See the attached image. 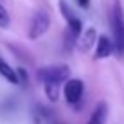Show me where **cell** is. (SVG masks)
I'll use <instances>...</instances> for the list:
<instances>
[{
  "instance_id": "6da1fadb",
  "label": "cell",
  "mask_w": 124,
  "mask_h": 124,
  "mask_svg": "<svg viewBox=\"0 0 124 124\" xmlns=\"http://www.w3.org/2000/svg\"><path fill=\"white\" fill-rule=\"evenodd\" d=\"M112 31H113V45L117 54L124 56V13H122V6L119 0L113 2L112 7Z\"/></svg>"
},
{
  "instance_id": "7a4b0ae2",
  "label": "cell",
  "mask_w": 124,
  "mask_h": 124,
  "mask_svg": "<svg viewBox=\"0 0 124 124\" xmlns=\"http://www.w3.org/2000/svg\"><path fill=\"white\" fill-rule=\"evenodd\" d=\"M70 78V68L67 65H52V67H43L38 70V79L43 83H63Z\"/></svg>"
},
{
  "instance_id": "3957f363",
  "label": "cell",
  "mask_w": 124,
  "mask_h": 124,
  "mask_svg": "<svg viewBox=\"0 0 124 124\" xmlns=\"http://www.w3.org/2000/svg\"><path fill=\"white\" fill-rule=\"evenodd\" d=\"M49 25H50V16L49 13L45 11H36L31 20V27H29V38L31 40H38L41 38L43 34L49 31Z\"/></svg>"
},
{
  "instance_id": "277c9868",
  "label": "cell",
  "mask_w": 124,
  "mask_h": 124,
  "mask_svg": "<svg viewBox=\"0 0 124 124\" xmlns=\"http://www.w3.org/2000/svg\"><path fill=\"white\" fill-rule=\"evenodd\" d=\"M83 92H85V85L81 79H68L65 88H63V95L68 104H78L83 97Z\"/></svg>"
},
{
  "instance_id": "5b68a950",
  "label": "cell",
  "mask_w": 124,
  "mask_h": 124,
  "mask_svg": "<svg viewBox=\"0 0 124 124\" xmlns=\"http://www.w3.org/2000/svg\"><path fill=\"white\" fill-rule=\"evenodd\" d=\"M115 50V45L113 41L110 40L108 36H99L97 38V43H95V59H106L108 56H112V52Z\"/></svg>"
},
{
  "instance_id": "8992f818",
  "label": "cell",
  "mask_w": 124,
  "mask_h": 124,
  "mask_svg": "<svg viewBox=\"0 0 124 124\" xmlns=\"http://www.w3.org/2000/svg\"><path fill=\"white\" fill-rule=\"evenodd\" d=\"M97 38H99V36H97V32H95V29H93V27H88L86 31H83V32H81V36L78 38V49H79V52H88V50L97 43Z\"/></svg>"
},
{
  "instance_id": "52a82bcc",
  "label": "cell",
  "mask_w": 124,
  "mask_h": 124,
  "mask_svg": "<svg viewBox=\"0 0 124 124\" xmlns=\"http://www.w3.org/2000/svg\"><path fill=\"white\" fill-rule=\"evenodd\" d=\"M106 119H108V104L102 101L93 108V112H92L86 124H106Z\"/></svg>"
},
{
  "instance_id": "ba28073f",
  "label": "cell",
  "mask_w": 124,
  "mask_h": 124,
  "mask_svg": "<svg viewBox=\"0 0 124 124\" xmlns=\"http://www.w3.org/2000/svg\"><path fill=\"white\" fill-rule=\"evenodd\" d=\"M0 76H2L6 81H9V83L20 85L18 83V74H16V70H13V68L7 65L4 59H0Z\"/></svg>"
},
{
  "instance_id": "9c48e42d",
  "label": "cell",
  "mask_w": 124,
  "mask_h": 124,
  "mask_svg": "<svg viewBox=\"0 0 124 124\" xmlns=\"http://www.w3.org/2000/svg\"><path fill=\"white\" fill-rule=\"evenodd\" d=\"M43 88H45V93L49 97V101H58L59 99V85L58 83H43Z\"/></svg>"
},
{
  "instance_id": "30bf717a",
  "label": "cell",
  "mask_w": 124,
  "mask_h": 124,
  "mask_svg": "<svg viewBox=\"0 0 124 124\" xmlns=\"http://www.w3.org/2000/svg\"><path fill=\"white\" fill-rule=\"evenodd\" d=\"M59 9H61L63 13V16H65V20H67V23H70L72 20H76L78 16L74 15V11H72V7L67 4V0H59Z\"/></svg>"
},
{
  "instance_id": "8fae6325",
  "label": "cell",
  "mask_w": 124,
  "mask_h": 124,
  "mask_svg": "<svg viewBox=\"0 0 124 124\" xmlns=\"http://www.w3.org/2000/svg\"><path fill=\"white\" fill-rule=\"evenodd\" d=\"M9 25H11V16H9V13H7V9L0 4V27L7 29Z\"/></svg>"
},
{
  "instance_id": "7c38bea8",
  "label": "cell",
  "mask_w": 124,
  "mask_h": 124,
  "mask_svg": "<svg viewBox=\"0 0 124 124\" xmlns=\"http://www.w3.org/2000/svg\"><path fill=\"white\" fill-rule=\"evenodd\" d=\"M16 74H18V83L20 85H27L29 76H27V70H25V68H16Z\"/></svg>"
},
{
  "instance_id": "4fadbf2b",
  "label": "cell",
  "mask_w": 124,
  "mask_h": 124,
  "mask_svg": "<svg viewBox=\"0 0 124 124\" xmlns=\"http://www.w3.org/2000/svg\"><path fill=\"white\" fill-rule=\"evenodd\" d=\"M78 4H79L81 7H85V9H86V7L90 6V0H78Z\"/></svg>"
}]
</instances>
